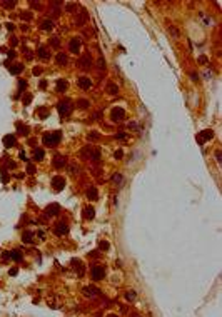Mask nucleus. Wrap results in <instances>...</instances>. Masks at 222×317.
I'll return each instance as SVG.
<instances>
[{
  "mask_svg": "<svg viewBox=\"0 0 222 317\" xmlns=\"http://www.w3.org/2000/svg\"><path fill=\"white\" fill-rule=\"evenodd\" d=\"M92 57H90V53H84L80 58H79V67L80 69H84V70H89V69H92Z\"/></svg>",
  "mask_w": 222,
  "mask_h": 317,
  "instance_id": "1",
  "label": "nucleus"
},
{
  "mask_svg": "<svg viewBox=\"0 0 222 317\" xmlns=\"http://www.w3.org/2000/svg\"><path fill=\"white\" fill-rule=\"evenodd\" d=\"M57 109H59V114L60 115H69L70 112H72V104H70V100H60L59 102V105H57Z\"/></svg>",
  "mask_w": 222,
  "mask_h": 317,
  "instance_id": "2",
  "label": "nucleus"
},
{
  "mask_svg": "<svg viewBox=\"0 0 222 317\" xmlns=\"http://www.w3.org/2000/svg\"><path fill=\"white\" fill-rule=\"evenodd\" d=\"M54 232L57 234V235H65V234L69 232V224L64 222V220H62V222H57Z\"/></svg>",
  "mask_w": 222,
  "mask_h": 317,
  "instance_id": "3",
  "label": "nucleus"
},
{
  "mask_svg": "<svg viewBox=\"0 0 222 317\" xmlns=\"http://www.w3.org/2000/svg\"><path fill=\"white\" fill-rule=\"evenodd\" d=\"M52 187H54L57 192H59V190H62L65 187V179L62 177V175H55L54 179H52Z\"/></svg>",
  "mask_w": 222,
  "mask_h": 317,
  "instance_id": "4",
  "label": "nucleus"
},
{
  "mask_svg": "<svg viewBox=\"0 0 222 317\" xmlns=\"http://www.w3.org/2000/svg\"><path fill=\"white\" fill-rule=\"evenodd\" d=\"M104 277H105V269L104 267L94 265L92 267V279L94 280H100V279H104Z\"/></svg>",
  "mask_w": 222,
  "mask_h": 317,
  "instance_id": "5",
  "label": "nucleus"
},
{
  "mask_svg": "<svg viewBox=\"0 0 222 317\" xmlns=\"http://www.w3.org/2000/svg\"><path fill=\"white\" fill-rule=\"evenodd\" d=\"M80 47H82V42H80L79 37H74V38L70 40V43H69V50H70L72 53H79V52H80Z\"/></svg>",
  "mask_w": 222,
  "mask_h": 317,
  "instance_id": "6",
  "label": "nucleus"
},
{
  "mask_svg": "<svg viewBox=\"0 0 222 317\" xmlns=\"http://www.w3.org/2000/svg\"><path fill=\"white\" fill-rule=\"evenodd\" d=\"M110 117H112L114 122H120V120H124L125 112H124V109L117 107V109H112V112H110Z\"/></svg>",
  "mask_w": 222,
  "mask_h": 317,
  "instance_id": "7",
  "label": "nucleus"
},
{
  "mask_svg": "<svg viewBox=\"0 0 222 317\" xmlns=\"http://www.w3.org/2000/svg\"><path fill=\"white\" fill-rule=\"evenodd\" d=\"M52 165H54L55 169H64L65 165H67V159L64 157V155H55V157H54V162H52Z\"/></svg>",
  "mask_w": 222,
  "mask_h": 317,
  "instance_id": "8",
  "label": "nucleus"
},
{
  "mask_svg": "<svg viewBox=\"0 0 222 317\" xmlns=\"http://www.w3.org/2000/svg\"><path fill=\"white\" fill-rule=\"evenodd\" d=\"M82 294H84L85 297H97L99 295V289L94 287V285H87V287H84Z\"/></svg>",
  "mask_w": 222,
  "mask_h": 317,
  "instance_id": "9",
  "label": "nucleus"
},
{
  "mask_svg": "<svg viewBox=\"0 0 222 317\" xmlns=\"http://www.w3.org/2000/svg\"><path fill=\"white\" fill-rule=\"evenodd\" d=\"M77 84H79L80 89L87 90V89H90V87H92V80H90V77H80Z\"/></svg>",
  "mask_w": 222,
  "mask_h": 317,
  "instance_id": "10",
  "label": "nucleus"
},
{
  "mask_svg": "<svg viewBox=\"0 0 222 317\" xmlns=\"http://www.w3.org/2000/svg\"><path fill=\"white\" fill-rule=\"evenodd\" d=\"M7 69L10 70V74L18 75L20 72H23V63H13V65H7Z\"/></svg>",
  "mask_w": 222,
  "mask_h": 317,
  "instance_id": "11",
  "label": "nucleus"
},
{
  "mask_svg": "<svg viewBox=\"0 0 222 317\" xmlns=\"http://www.w3.org/2000/svg\"><path fill=\"white\" fill-rule=\"evenodd\" d=\"M212 137H214V132H212V130H209V129H207V130H202V132L199 134V142L202 144L204 140H210Z\"/></svg>",
  "mask_w": 222,
  "mask_h": 317,
  "instance_id": "12",
  "label": "nucleus"
},
{
  "mask_svg": "<svg viewBox=\"0 0 222 317\" xmlns=\"http://www.w3.org/2000/svg\"><path fill=\"white\" fill-rule=\"evenodd\" d=\"M72 267H74V269L79 272V275H80V277L84 275V272H85V270H84V264H82V260L74 259V260H72Z\"/></svg>",
  "mask_w": 222,
  "mask_h": 317,
  "instance_id": "13",
  "label": "nucleus"
},
{
  "mask_svg": "<svg viewBox=\"0 0 222 317\" xmlns=\"http://www.w3.org/2000/svg\"><path fill=\"white\" fill-rule=\"evenodd\" d=\"M85 22H87V12H85V10H80L79 15H77V18H75V25L82 27Z\"/></svg>",
  "mask_w": 222,
  "mask_h": 317,
  "instance_id": "14",
  "label": "nucleus"
},
{
  "mask_svg": "<svg viewBox=\"0 0 222 317\" xmlns=\"http://www.w3.org/2000/svg\"><path fill=\"white\" fill-rule=\"evenodd\" d=\"M60 139H62L60 130H55L54 134H50V147H54V145L59 144V142H60Z\"/></svg>",
  "mask_w": 222,
  "mask_h": 317,
  "instance_id": "15",
  "label": "nucleus"
},
{
  "mask_svg": "<svg viewBox=\"0 0 222 317\" xmlns=\"http://www.w3.org/2000/svg\"><path fill=\"white\" fill-rule=\"evenodd\" d=\"M59 211H60V206H59V204H50V206L45 209L47 215H57V214H59Z\"/></svg>",
  "mask_w": 222,
  "mask_h": 317,
  "instance_id": "16",
  "label": "nucleus"
},
{
  "mask_svg": "<svg viewBox=\"0 0 222 317\" xmlns=\"http://www.w3.org/2000/svg\"><path fill=\"white\" fill-rule=\"evenodd\" d=\"M84 217L87 219V220H90V219H94L95 217V209L92 206H87L84 209Z\"/></svg>",
  "mask_w": 222,
  "mask_h": 317,
  "instance_id": "17",
  "label": "nucleus"
},
{
  "mask_svg": "<svg viewBox=\"0 0 222 317\" xmlns=\"http://www.w3.org/2000/svg\"><path fill=\"white\" fill-rule=\"evenodd\" d=\"M15 144H17L15 135H5V137H3V145H5V147H13Z\"/></svg>",
  "mask_w": 222,
  "mask_h": 317,
  "instance_id": "18",
  "label": "nucleus"
},
{
  "mask_svg": "<svg viewBox=\"0 0 222 317\" xmlns=\"http://www.w3.org/2000/svg\"><path fill=\"white\" fill-rule=\"evenodd\" d=\"M37 53H38V57H40V58H43V60H49V58H50V50H49V48H45V47H40L37 50Z\"/></svg>",
  "mask_w": 222,
  "mask_h": 317,
  "instance_id": "19",
  "label": "nucleus"
},
{
  "mask_svg": "<svg viewBox=\"0 0 222 317\" xmlns=\"http://www.w3.org/2000/svg\"><path fill=\"white\" fill-rule=\"evenodd\" d=\"M87 199H89V201H97V199H99L97 189H95V187H90L89 190H87Z\"/></svg>",
  "mask_w": 222,
  "mask_h": 317,
  "instance_id": "20",
  "label": "nucleus"
},
{
  "mask_svg": "<svg viewBox=\"0 0 222 317\" xmlns=\"http://www.w3.org/2000/svg\"><path fill=\"white\" fill-rule=\"evenodd\" d=\"M107 92L110 95H117L119 94V87L115 85L114 82H109V84H107Z\"/></svg>",
  "mask_w": 222,
  "mask_h": 317,
  "instance_id": "21",
  "label": "nucleus"
},
{
  "mask_svg": "<svg viewBox=\"0 0 222 317\" xmlns=\"http://www.w3.org/2000/svg\"><path fill=\"white\" fill-rule=\"evenodd\" d=\"M55 62L59 63V65H65V63L69 62V58H67V55H65V53H57Z\"/></svg>",
  "mask_w": 222,
  "mask_h": 317,
  "instance_id": "22",
  "label": "nucleus"
},
{
  "mask_svg": "<svg viewBox=\"0 0 222 317\" xmlns=\"http://www.w3.org/2000/svg\"><path fill=\"white\" fill-rule=\"evenodd\" d=\"M67 89H69V84H67L65 80H57V92H65Z\"/></svg>",
  "mask_w": 222,
  "mask_h": 317,
  "instance_id": "23",
  "label": "nucleus"
},
{
  "mask_svg": "<svg viewBox=\"0 0 222 317\" xmlns=\"http://www.w3.org/2000/svg\"><path fill=\"white\" fill-rule=\"evenodd\" d=\"M17 129H18V134H20V135H25V137H27V135H28V134H30V129H28V127H27V125L17 124Z\"/></svg>",
  "mask_w": 222,
  "mask_h": 317,
  "instance_id": "24",
  "label": "nucleus"
},
{
  "mask_svg": "<svg viewBox=\"0 0 222 317\" xmlns=\"http://www.w3.org/2000/svg\"><path fill=\"white\" fill-rule=\"evenodd\" d=\"M90 159H92L94 162H99L100 160V149H92L90 150Z\"/></svg>",
  "mask_w": 222,
  "mask_h": 317,
  "instance_id": "25",
  "label": "nucleus"
},
{
  "mask_svg": "<svg viewBox=\"0 0 222 317\" xmlns=\"http://www.w3.org/2000/svg\"><path fill=\"white\" fill-rule=\"evenodd\" d=\"M22 240L25 242V244H30V242L33 240V232H30V230L23 232V235H22Z\"/></svg>",
  "mask_w": 222,
  "mask_h": 317,
  "instance_id": "26",
  "label": "nucleus"
},
{
  "mask_svg": "<svg viewBox=\"0 0 222 317\" xmlns=\"http://www.w3.org/2000/svg\"><path fill=\"white\" fill-rule=\"evenodd\" d=\"M52 27H54V22L49 20V18H47V20H43V22L40 23V28H42V30H52Z\"/></svg>",
  "mask_w": 222,
  "mask_h": 317,
  "instance_id": "27",
  "label": "nucleus"
},
{
  "mask_svg": "<svg viewBox=\"0 0 222 317\" xmlns=\"http://www.w3.org/2000/svg\"><path fill=\"white\" fill-rule=\"evenodd\" d=\"M43 155H45V152H43V149H35V150H33V159H35V160H38V162H40V160L43 159Z\"/></svg>",
  "mask_w": 222,
  "mask_h": 317,
  "instance_id": "28",
  "label": "nucleus"
},
{
  "mask_svg": "<svg viewBox=\"0 0 222 317\" xmlns=\"http://www.w3.org/2000/svg\"><path fill=\"white\" fill-rule=\"evenodd\" d=\"M77 105H79V109H89L90 102L87 99H80V100H77Z\"/></svg>",
  "mask_w": 222,
  "mask_h": 317,
  "instance_id": "29",
  "label": "nucleus"
},
{
  "mask_svg": "<svg viewBox=\"0 0 222 317\" xmlns=\"http://www.w3.org/2000/svg\"><path fill=\"white\" fill-rule=\"evenodd\" d=\"M90 150H92V149H90V145H87V147H84V149L80 150V157L89 159V157H90Z\"/></svg>",
  "mask_w": 222,
  "mask_h": 317,
  "instance_id": "30",
  "label": "nucleus"
},
{
  "mask_svg": "<svg viewBox=\"0 0 222 317\" xmlns=\"http://www.w3.org/2000/svg\"><path fill=\"white\" fill-rule=\"evenodd\" d=\"M10 259H13L15 262H20V260H22V254L18 252V250H12V252H10Z\"/></svg>",
  "mask_w": 222,
  "mask_h": 317,
  "instance_id": "31",
  "label": "nucleus"
},
{
  "mask_svg": "<svg viewBox=\"0 0 222 317\" xmlns=\"http://www.w3.org/2000/svg\"><path fill=\"white\" fill-rule=\"evenodd\" d=\"M50 47L59 48V47H60V38H59V37H52V38H50Z\"/></svg>",
  "mask_w": 222,
  "mask_h": 317,
  "instance_id": "32",
  "label": "nucleus"
},
{
  "mask_svg": "<svg viewBox=\"0 0 222 317\" xmlns=\"http://www.w3.org/2000/svg\"><path fill=\"white\" fill-rule=\"evenodd\" d=\"M37 112H38V115H40V119H47V117H49V110L47 109H38Z\"/></svg>",
  "mask_w": 222,
  "mask_h": 317,
  "instance_id": "33",
  "label": "nucleus"
},
{
  "mask_svg": "<svg viewBox=\"0 0 222 317\" xmlns=\"http://www.w3.org/2000/svg\"><path fill=\"white\" fill-rule=\"evenodd\" d=\"M22 102H23V105H28L32 102V94H25V95H23V99H22Z\"/></svg>",
  "mask_w": 222,
  "mask_h": 317,
  "instance_id": "34",
  "label": "nucleus"
},
{
  "mask_svg": "<svg viewBox=\"0 0 222 317\" xmlns=\"http://www.w3.org/2000/svg\"><path fill=\"white\" fill-rule=\"evenodd\" d=\"M169 32H170V33H172V35H174V37H180V32H179V30H177V28H175V27H174V25H170V27H169Z\"/></svg>",
  "mask_w": 222,
  "mask_h": 317,
  "instance_id": "35",
  "label": "nucleus"
},
{
  "mask_svg": "<svg viewBox=\"0 0 222 317\" xmlns=\"http://www.w3.org/2000/svg\"><path fill=\"white\" fill-rule=\"evenodd\" d=\"M69 170H70V174H72V175H77V174H79V165L72 164L70 167H69Z\"/></svg>",
  "mask_w": 222,
  "mask_h": 317,
  "instance_id": "36",
  "label": "nucleus"
},
{
  "mask_svg": "<svg viewBox=\"0 0 222 317\" xmlns=\"http://www.w3.org/2000/svg\"><path fill=\"white\" fill-rule=\"evenodd\" d=\"M109 247H110V244H109L107 240H102V242L99 244V249H100V250H107Z\"/></svg>",
  "mask_w": 222,
  "mask_h": 317,
  "instance_id": "37",
  "label": "nucleus"
},
{
  "mask_svg": "<svg viewBox=\"0 0 222 317\" xmlns=\"http://www.w3.org/2000/svg\"><path fill=\"white\" fill-rule=\"evenodd\" d=\"M42 140H43V144H45L47 147H50V134H45L42 137Z\"/></svg>",
  "mask_w": 222,
  "mask_h": 317,
  "instance_id": "38",
  "label": "nucleus"
},
{
  "mask_svg": "<svg viewBox=\"0 0 222 317\" xmlns=\"http://www.w3.org/2000/svg\"><path fill=\"white\" fill-rule=\"evenodd\" d=\"M112 182H115V184L122 182V175H120V174H114L112 175Z\"/></svg>",
  "mask_w": 222,
  "mask_h": 317,
  "instance_id": "39",
  "label": "nucleus"
},
{
  "mask_svg": "<svg viewBox=\"0 0 222 317\" xmlns=\"http://www.w3.org/2000/svg\"><path fill=\"white\" fill-rule=\"evenodd\" d=\"M97 67H99V70L105 69V60H104V57H100V58H99V62H97Z\"/></svg>",
  "mask_w": 222,
  "mask_h": 317,
  "instance_id": "40",
  "label": "nucleus"
},
{
  "mask_svg": "<svg viewBox=\"0 0 222 317\" xmlns=\"http://www.w3.org/2000/svg\"><path fill=\"white\" fill-rule=\"evenodd\" d=\"M125 299H127V300H134V299H136V292H134V290L127 292V294H125Z\"/></svg>",
  "mask_w": 222,
  "mask_h": 317,
  "instance_id": "41",
  "label": "nucleus"
},
{
  "mask_svg": "<svg viewBox=\"0 0 222 317\" xmlns=\"http://www.w3.org/2000/svg\"><path fill=\"white\" fill-rule=\"evenodd\" d=\"M23 52H25V57L28 58V60H30V58L33 57V53L30 52V48H28V47H23Z\"/></svg>",
  "mask_w": 222,
  "mask_h": 317,
  "instance_id": "42",
  "label": "nucleus"
},
{
  "mask_svg": "<svg viewBox=\"0 0 222 317\" xmlns=\"http://www.w3.org/2000/svg\"><path fill=\"white\" fill-rule=\"evenodd\" d=\"M99 137H100V135H99L97 132H90V134H89V140H97Z\"/></svg>",
  "mask_w": 222,
  "mask_h": 317,
  "instance_id": "43",
  "label": "nucleus"
},
{
  "mask_svg": "<svg viewBox=\"0 0 222 317\" xmlns=\"http://www.w3.org/2000/svg\"><path fill=\"white\" fill-rule=\"evenodd\" d=\"M18 89H20V90L27 89V82L25 80H18Z\"/></svg>",
  "mask_w": 222,
  "mask_h": 317,
  "instance_id": "44",
  "label": "nucleus"
},
{
  "mask_svg": "<svg viewBox=\"0 0 222 317\" xmlns=\"http://www.w3.org/2000/svg\"><path fill=\"white\" fill-rule=\"evenodd\" d=\"M2 5L7 7V8H12L13 5H15V2H2Z\"/></svg>",
  "mask_w": 222,
  "mask_h": 317,
  "instance_id": "45",
  "label": "nucleus"
},
{
  "mask_svg": "<svg viewBox=\"0 0 222 317\" xmlns=\"http://www.w3.org/2000/svg\"><path fill=\"white\" fill-rule=\"evenodd\" d=\"M122 155H124V152H122V150H120V149H119V150H117V152H115V154H114V157H115V159H117V160H119V159H122Z\"/></svg>",
  "mask_w": 222,
  "mask_h": 317,
  "instance_id": "46",
  "label": "nucleus"
},
{
  "mask_svg": "<svg viewBox=\"0 0 222 317\" xmlns=\"http://www.w3.org/2000/svg\"><path fill=\"white\" fill-rule=\"evenodd\" d=\"M27 172H28V174H35V167H33L32 164H28V167H27Z\"/></svg>",
  "mask_w": 222,
  "mask_h": 317,
  "instance_id": "47",
  "label": "nucleus"
},
{
  "mask_svg": "<svg viewBox=\"0 0 222 317\" xmlns=\"http://www.w3.org/2000/svg\"><path fill=\"white\" fill-rule=\"evenodd\" d=\"M22 18H25V20H30V18H32V13H30V12L22 13Z\"/></svg>",
  "mask_w": 222,
  "mask_h": 317,
  "instance_id": "48",
  "label": "nucleus"
},
{
  "mask_svg": "<svg viewBox=\"0 0 222 317\" xmlns=\"http://www.w3.org/2000/svg\"><path fill=\"white\" fill-rule=\"evenodd\" d=\"M32 72H33V75H40V74H42V69H40V67H35Z\"/></svg>",
  "mask_w": 222,
  "mask_h": 317,
  "instance_id": "49",
  "label": "nucleus"
},
{
  "mask_svg": "<svg viewBox=\"0 0 222 317\" xmlns=\"http://www.w3.org/2000/svg\"><path fill=\"white\" fill-rule=\"evenodd\" d=\"M199 62H200V63H207V57L200 55V57H199Z\"/></svg>",
  "mask_w": 222,
  "mask_h": 317,
  "instance_id": "50",
  "label": "nucleus"
},
{
  "mask_svg": "<svg viewBox=\"0 0 222 317\" xmlns=\"http://www.w3.org/2000/svg\"><path fill=\"white\" fill-rule=\"evenodd\" d=\"M129 129H137V124H136V122H130V124H129Z\"/></svg>",
  "mask_w": 222,
  "mask_h": 317,
  "instance_id": "51",
  "label": "nucleus"
},
{
  "mask_svg": "<svg viewBox=\"0 0 222 317\" xmlns=\"http://www.w3.org/2000/svg\"><path fill=\"white\" fill-rule=\"evenodd\" d=\"M18 155H20V159H22V160H27V157H25V152H23V150H20V154H18Z\"/></svg>",
  "mask_w": 222,
  "mask_h": 317,
  "instance_id": "52",
  "label": "nucleus"
},
{
  "mask_svg": "<svg viewBox=\"0 0 222 317\" xmlns=\"http://www.w3.org/2000/svg\"><path fill=\"white\" fill-rule=\"evenodd\" d=\"M17 272H18V269L13 267V269H10V275H17Z\"/></svg>",
  "mask_w": 222,
  "mask_h": 317,
  "instance_id": "53",
  "label": "nucleus"
},
{
  "mask_svg": "<svg viewBox=\"0 0 222 317\" xmlns=\"http://www.w3.org/2000/svg\"><path fill=\"white\" fill-rule=\"evenodd\" d=\"M45 87H47V82L42 80V82H40V89H45Z\"/></svg>",
  "mask_w": 222,
  "mask_h": 317,
  "instance_id": "54",
  "label": "nucleus"
},
{
  "mask_svg": "<svg viewBox=\"0 0 222 317\" xmlns=\"http://www.w3.org/2000/svg\"><path fill=\"white\" fill-rule=\"evenodd\" d=\"M190 77H192V80H194V82H195L197 79H199V77H197V74H194V72H192V74H190Z\"/></svg>",
  "mask_w": 222,
  "mask_h": 317,
  "instance_id": "55",
  "label": "nucleus"
},
{
  "mask_svg": "<svg viewBox=\"0 0 222 317\" xmlns=\"http://www.w3.org/2000/svg\"><path fill=\"white\" fill-rule=\"evenodd\" d=\"M100 115H102V112H100V110L95 112V119H100Z\"/></svg>",
  "mask_w": 222,
  "mask_h": 317,
  "instance_id": "56",
  "label": "nucleus"
},
{
  "mask_svg": "<svg viewBox=\"0 0 222 317\" xmlns=\"http://www.w3.org/2000/svg\"><path fill=\"white\" fill-rule=\"evenodd\" d=\"M215 157H217V160H219V162H220V152H219V150H217V152H215Z\"/></svg>",
  "mask_w": 222,
  "mask_h": 317,
  "instance_id": "57",
  "label": "nucleus"
},
{
  "mask_svg": "<svg viewBox=\"0 0 222 317\" xmlns=\"http://www.w3.org/2000/svg\"><path fill=\"white\" fill-rule=\"evenodd\" d=\"M117 139H120V140L125 139V134H119V135H117Z\"/></svg>",
  "mask_w": 222,
  "mask_h": 317,
  "instance_id": "58",
  "label": "nucleus"
},
{
  "mask_svg": "<svg viewBox=\"0 0 222 317\" xmlns=\"http://www.w3.org/2000/svg\"><path fill=\"white\" fill-rule=\"evenodd\" d=\"M107 317H117V315H115V314H109Z\"/></svg>",
  "mask_w": 222,
  "mask_h": 317,
  "instance_id": "59",
  "label": "nucleus"
}]
</instances>
